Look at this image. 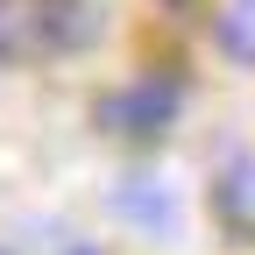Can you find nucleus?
<instances>
[{
    "mask_svg": "<svg viewBox=\"0 0 255 255\" xmlns=\"http://www.w3.org/2000/svg\"><path fill=\"white\" fill-rule=\"evenodd\" d=\"M92 36V7L78 0H0V57H43Z\"/></svg>",
    "mask_w": 255,
    "mask_h": 255,
    "instance_id": "f257e3e1",
    "label": "nucleus"
},
{
    "mask_svg": "<svg viewBox=\"0 0 255 255\" xmlns=\"http://www.w3.org/2000/svg\"><path fill=\"white\" fill-rule=\"evenodd\" d=\"M177 114V85L170 78H135V85H121L100 100V121L121 128V135H163Z\"/></svg>",
    "mask_w": 255,
    "mask_h": 255,
    "instance_id": "f03ea898",
    "label": "nucleus"
},
{
    "mask_svg": "<svg viewBox=\"0 0 255 255\" xmlns=\"http://www.w3.org/2000/svg\"><path fill=\"white\" fill-rule=\"evenodd\" d=\"M220 50L227 57H241V64H255V0H220Z\"/></svg>",
    "mask_w": 255,
    "mask_h": 255,
    "instance_id": "7ed1b4c3",
    "label": "nucleus"
},
{
    "mask_svg": "<svg viewBox=\"0 0 255 255\" xmlns=\"http://www.w3.org/2000/svg\"><path fill=\"white\" fill-rule=\"evenodd\" d=\"M121 213H135L142 220V227H177V199H170V191H149V184H128L121 191Z\"/></svg>",
    "mask_w": 255,
    "mask_h": 255,
    "instance_id": "20e7f679",
    "label": "nucleus"
},
{
    "mask_svg": "<svg viewBox=\"0 0 255 255\" xmlns=\"http://www.w3.org/2000/svg\"><path fill=\"white\" fill-rule=\"evenodd\" d=\"M71 255H85V248H71Z\"/></svg>",
    "mask_w": 255,
    "mask_h": 255,
    "instance_id": "39448f33",
    "label": "nucleus"
}]
</instances>
